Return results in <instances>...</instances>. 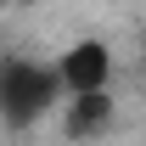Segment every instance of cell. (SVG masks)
Returning <instances> with one entry per match:
<instances>
[{"label": "cell", "mask_w": 146, "mask_h": 146, "mask_svg": "<svg viewBox=\"0 0 146 146\" xmlns=\"http://www.w3.org/2000/svg\"><path fill=\"white\" fill-rule=\"evenodd\" d=\"M141 146H146V124H141Z\"/></svg>", "instance_id": "4"}, {"label": "cell", "mask_w": 146, "mask_h": 146, "mask_svg": "<svg viewBox=\"0 0 146 146\" xmlns=\"http://www.w3.org/2000/svg\"><path fill=\"white\" fill-rule=\"evenodd\" d=\"M62 96H90V90H118V45L107 34H73L51 56Z\"/></svg>", "instance_id": "1"}, {"label": "cell", "mask_w": 146, "mask_h": 146, "mask_svg": "<svg viewBox=\"0 0 146 146\" xmlns=\"http://www.w3.org/2000/svg\"><path fill=\"white\" fill-rule=\"evenodd\" d=\"M62 107V84H56L51 62H6L0 68V112L6 124H34L39 112Z\"/></svg>", "instance_id": "2"}, {"label": "cell", "mask_w": 146, "mask_h": 146, "mask_svg": "<svg viewBox=\"0 0 146 146\" xmlns=\"http://www.w3.org/2000/svg\"><path fill=\"white\" fill-rule=\"evenodd\" d=\"M124 124V101L118 90H90V96H62L56 107V135L62 146H101Z\"/></svg>", "instance_id": "3"}]
</instances>
